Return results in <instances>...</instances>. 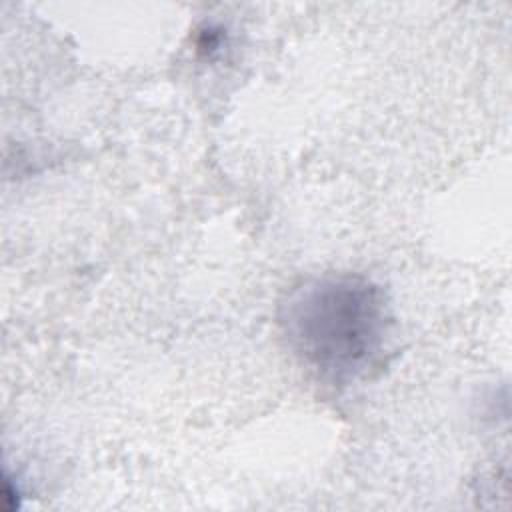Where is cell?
I'll use <instances>...</instances> for the list:
<instances>
[{
	"mask_svg": "<svg viewBox=\"0 0 512 512\" xmlns=\"http://www.w3.org/2000/svg\"><path fill=\"white\" fill-rule=\"evenodd\" d=\"M386 324L382 290L358 276L306 282L282 306V326L292 350L334 382L354 380L376 364Z\"/></svg>",
	"mask_w": 512,
	"mask_h": 512,
	"instance_id": "cell-1",
	"label": "cell"
}]
</instances>
